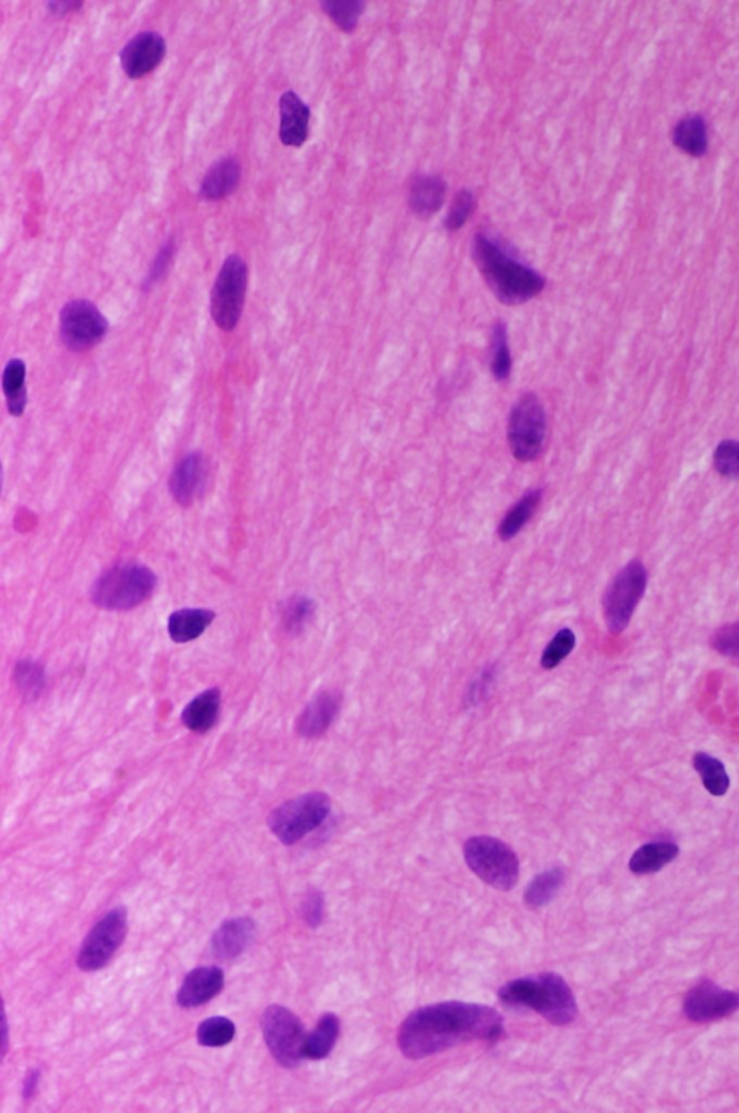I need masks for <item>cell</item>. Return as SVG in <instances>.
<instances>
[{
    "label": "cell",
    "mask_w": 739,
    "mask_h": 1113,
    "mask_svg": "<svg viewBox=\"0 0 739 1113\" xmlns=\"http://www.w3.org/2000/svg\"><path fill=\"white\" fill-rule=\"evenodd\" d=\"M503 1018L494 1008L472 1002H439L418 1008L397 1034L403 1056L421 1060L471 1041H496Z\"/></svg>",
    "instance_id": "cell-1"
},
{
    "label": "cell",
    "mask_w": 739,
    "mask_h": 1113,
    "mask_svg": "<svg viewBox=\"0 0 739 1113\" xmlns=\"http://www.w3.org/2000/svg\"><path fill=\"white\" fill-rule=\"evenodd\" d=\"M472 260L490 291L504 305H522L542 294L546 279L532 266L514 256L500 239L477 233L471 247Z\"/></svg>",
    "instance_id": "cell-2"
},
{
    "label": "cell",
    "mask_w": 739,
    "mask_h": 1113,
    "mask_svg": "<svg viewBox=\"0 0 739 1113\" xmlns=\"http://www.w3.org/2000/svg\"><path fill=\"white\" fill-rule=\"evenodd\" d=\"M498 998L509 1007L539 1012L550 1024L561 1027L574 1023L578 1015L574 992L558 973L543 972L514 979L501 986Z\"/></svg>",
    "instance_id": "cell-3"
},
{
    "label": "cell",
    "mask_w": 739,
    "mask_h": 1113,
    "mask_svg": "<svg viewBox=\"0 0 739 1113\" xmlns=\"http://www.w3.org/2000/svg\"><path fill=\"white\" fill-rule=\"evenodd\" d=\"M156 584L158 579L148 566L123 563L96 579L91 587V601L103 610H133L152 597Z\"/></svg>",
    "instance_id": "cell-4"
},
{
    "label": "cell",
    "mask_w": 739,
    "mask_h": 1113,
    "mask_svg": "<svg viewBox=\"0 0 739 1113\" xmlns=\"http://www.w3.org/2000/svg\"><path fill=\"white\" fill-rule=\"evenodd\" d=\"M468 868L485 884L500 891H510L520 878V862L506 842L491 836H474L464 845Z\"/></svg>",
    "instance_id": "cell-5"
},
{
    "label": "cell",
    "mask_w": 739,
    "mask_h": 1113,
    "mask_svg": "<svg viewBox=\"0 0 739 1113\" xmlns=\"http://www.w3.org/2000/svg\"><path fill=\"white\" fill-rule=\"evenodd\" d=\"M330 812L331 800L327 794L306 793L276 807L270 813L268 825L282 844L294 845L318 829Z\"/></svg>",
    "instance_id": "cell-6"
},
{
    "label": "cell",
    "mask_w": 739,
    "mask_h": 1113,
    "mask_svg": "<svg viewBox=\"0 0 739 1113\" xmlns=\"http://www.w3.org/2000/svg\"><path fill=\"white\" fill-rule=\"evenodd\" d=\"M548 418L535 393H524L514 403L507 426L511 454L520 462H532L545 447Z\"/></svg>",
    "instance_id": "cell-7"
},
{
    "label": "cell",
    "mask_w": 739,
    "mask_h": 1113,
    "mask_svg": "<svg viewBox=\"0 0 739 1113\" xmlns=\"http://www.w3.org/2000/svg\"><path fill=\"white\" fill-rule=\"evenodd\" d=\"M647 588V571L640 561H631L608 585L602 600L604 618L612 634L623 633Z\"/></svg>",
    "instance_id": "cell-8"
},
{
    "label": "cell",
    "mask_w": 739,
    "mask_h": 1113,
    "mask_svg": "<svg viewBox=\"0 0 739 1113\" xmlns=\"http://www.w3.org/2000/svg\"><path fill=\"white\" fill-rule=\"evenodd\" d=\"M247 278L249 270L239 255L227 257L218 272L211 292V317L227 333L237 327L242 317Z\"/></svg>",
    "instance_id": "cell-9"
},
{
    "label": "cell",
    "mask_w": 739,
    "mask_h": 1113,
    "mask_svg": "<svg viewBox=\"0 0 739 1113\" xmlns=\"http://www.w3.org/2000/svg\"><path fill=\"white\" fill-rule=\"evenodd\" d=\"M262 1031L273 1059L286 1069H294L305 1059L306 1033L294 1012L282 1005H270L262 1015Z\"/></svg>",
    "instance_id": "cell-10"
},
{
    "label": "cell",
    "mask_w": 739,
    "mask_h": 1113,
    "mask_svg": "<svg viewBox=\"0 0 739 1113\" xmlns=\"http://www.w3.org/2000/svg\"><path fill=\"white\" fill-rule=\"evenodd\" d=\"M128 934V911L116 907L104 914L87 934L77 956L81 971L94 972L104 968L116 955Z\"/></svg>",
    "instance_id": "cell-11"
},
{
    "label": "cell",
    "mask_w": 739,
    "mask_h": 1113,
    "mask_svg": "<svg viewBox=\"0 0 739 1113\" xmlns=\"http://www.w3.org/2000/svg\"><path fill=\"white\" fill-rule=\"evenodd\" d=\"M107 331L109 322L87 299L68 302L61 311L60 335L68 350L77 353L90 350L106 337Z\"/></svg>",
    "instance_id": "cell-12"
},
{
    "label": "cell",
    "mask_w": 739,
    "mask_h": 1113,
    "mask_svg": "<svg viewBox=\"0 0 739 1113\" xmlns=\"http://www.w3.org/2000/svg\"><path fill=\"white\" fill-rule=\"evenodd\" d=\"M739 1010V994L727 991L711 981H703L690 989L683 1002V1011L690 1021L711 1023Z\"/></svg>",
    "instance_id": "cell-13"
},
{
    "label": "cell",
    "mask_w": 739,
    "mask_h": 1113,
    "mask_svg": "<svg viewBox=\"0 0 739 1113\" xmlns=\"http://www.w3.org/2000/svg\"><path fill=\"white\" fill-rule=\"evenodd\" d=\"M166 42L158 32L146 31L135 35L120 52V64L126 76L138 80L152 73L162 63Z\"/></svg>",
    "instance_id": "cell-14"
},
{
    "label": "cell",
    "mask_w": 739,
    "mask_h": 1113,
    "mask_svg": "<svg viewBox=\"0 0 739 1113\" xmlns=\"http://www.w3.org/2000/svg\"><path fill=\"white\" fill-rule=\"evenodd\" d=\"M224 988V973L218 966H201L188 973L179 988V1007L197 1008L217 997Z\"/></svg>",
    "instance_id": "cell-15"
},
{
    "label": "cell",
    "mask_w": 739,
    "mask_h": 1113,
    "mask_svg": "<svg viewBox=\"0 0 739 1113\" xmlns=\"http://www.w3.org/2000/svg\"><path fill=\"white\" fill-rule=\"evenodd\" d=\"M341 708V693L324 691L315 696L296 721V732L304 738L324 735L337 718Z\"/></svg>",
    "instance_id": "cell-16"
},
{
    "label": "cell",
    "mask_w": 739,
    "mask_h": 1113,
    "mask_svg": "<svg viewBox=\"0 0 739 1113\" xmlns=\"http://www.w3.org/2000/svg\"><path fill=\"white\" fill-rule=\"evenodd\" d=\"M205 460L201 452H191L178 462L169 478V491L182 507L191 506L204 486Z\"/></svg>",
    "instance_id": "cell-17"
},
{
    "label": "cell",
    "mask_w": 739,
    "mask_h": 1113,
    "mask_svg": "<svg viewBox=\"0 0 739 1113\" xmlns=\"http://www.w3.org/2000/svg\"><path fill=\"white\" fill-rule=\"evenodd\" d=\"M279 113H281L279 138L283 145L295 146V148L304 145L308 139L309 119H311L308 104L295 91H285L279 100Z\"/></svg>",
    "instance_id": "cell-18"
},
{
    "label": "cell",
    "mask_w": 739,
    "mask_h": 1113,
    "mask_svg": "<svg viewBox=\"0 0 739 1113\" xmlns=\"http://www.w3.org/2000/svg\"><path fill=\"white\" fill-rule=\"evenodd\" d=\"M446 182L438 175H415L410 182L409 208L419 220L426 221L444 205Z\"/></svg>",
    "instance_id": "cell-19"
},
{
    "label": "cell",
    "mask_w": 739,
    "mask_h": 1113,
    "mask_svg": "<svg viewBox=\"0 0 739 1113\" xmlns=\"http://www.w3.org/2000/svg\"><path fill=\"white\" fill-rule=\"evenodd\" d=\"M255 927V923L249 917H237L221 924L211 942L216 958L221 960L239 958L252 943Z\"/></svg>",
    "instance_id": "cell-20"
},
{
    "label": "cell",
    "mask_w": 739,
    "mask_h": 1113,
    "mask_svg": "<svg viewBox=\"0 0 739 1113\" xmlns=\"http://www.w3.org/2000/svg\"><path fill=\"white\" fill-rule=\"evenodd\" d=\"M242 175L239 161L233 156L220 159L211 165L201 182L200 194L204 200L220 201L236 190Z\"/></svg>",
    "instance_id": "cell-21"
},
{
    "label": "cell",
    "mask_w": 739,
    "mask_h": 1113,
    "mask_svg": "<svg viewBox=\"0 0 739 1113\" xmlns=\"http://www.w3.org/2000/svg\"><path fill=\"white\" fill-rule=\"evenodd\" d=\"M220 704L221 693L217 688L200 693L182 711V724L197 734L210 731L216 725Z\"/></svg>",
    "instance_id": "cell-22"
},
{
    "label": "cell",
    "mask_w": 739,
    "mask_h": 1113,
    "mask_svg": "<svg viewBox=\"0 0 739 1113\" xmlns=\"http://www.w3.org/2000/svg\"><path fill=\"white\" fill-rule=\"evenodd\" d=\"M214 618L216 614L204 608H184L175 611L168 620L169 637L175 643H190L210 627Z\"/></svg>",
    "instance_id": "cell-23"
},
{
    "label": "cell",
    "mask_w": 739,
    "mask_h": 1113,
    "mask_svg": "<svg viewBox=\"0 0 739 1113\" xmlns=\"http://www.w3.org/2000/svg\"><path fill=\"white\" fill-rule=\"evenodd\" d=\"M673 143L693 158H701L708 152V126L699 115L683 117L673 130Z\"/></svg>",
    "instance_id": "cell-24"
},
{
    "label": "cell",
    "mask_w": 739,
    "mask_h": 1113,
    "mask_svg": "<svg viewBox=\"0 0 739 1113\" xmlns=\"http://www.w3.org/2000/svg\"><path fill=\"white\" fill-rule=\"evenodd\" d=\"M542 499V488H535V490H530L527 491L526 494H523L522 499L517 501L514 506H511L509 512H507L506 516L501 520L497 530L498 538L504 540V542L516 538V536L522 532L523 527L530 522L536 510L539 509Z\"/></svg>",
    "instance_id": "cell-25"
},
{
    "label": "cell",
    "mask_w": 739,
    "mask_h": 1113,
    "mask_svg": "<svg viewBox=\"0 0 739 1113\" xmlns=\"http://www.w3.org/2000/svg\"><path fill=\"white\" fill-rule=\"evenodd\" d=\"M679 855V846L673 842H650L640 846L630 859V870L637 875L653 874L662 870Z\"/></svg>",
    "instance_id": "cell-26"
},
{
    "label": "cell",
    "mask_w": 739,
    "mask_h": 1113,
    "mask_svg": "<svg viewBox=\"0 0 739 1113\" xmlns=\"http://www.w3.org/2000/svg\"><path fill=\"white\" fill-rule=\"evenodd\" d=\"M340 1031L341 1023L337 1015L331 1012L322 1015L315 1030L306 1037L305 1059L322 1060L330 1056L340 1037Z\"/></svg>",
    "instance_id": "cell-27"
},
{
    "label": "cell",
    "mask_w": 739,
    "mask_h": 1113,
    "mask_svg": "<svg viewBox=\"0 0 739 1113\" xmlns=\"http://www.w3.org/2000/svg\"><path fill=\"white\" fill-rule=\"evenodd\" d=\"M3 393L6 397L9 413L12 416L24 415L26 409V366L21 359H13L6 364L3 371Z\"/></svg>",
    "instance_id": "cell-28"
},
{
    "label": "cell",
    "mask_w": 739,
    "mask_h": 1113,
    "mask_svg": "<svg viewBox=\"0 0 739 1113\" xmlns=\"http://www.w3.org/2000/svg\"><path fill=\"white\" fill-rule=\"evenodd\" d=\"M565 883V871L562 868H550L533 878L532 883L524 893V903L530 909H540L549 904L561 890Z\"/></svg>",
    "instance_id": "cell-29"
},
{
    "label": "cell",
    "mask_w": 739,
    "mask_h": 1113,
    "mask_svg": "<svg viewBox=\"0 0 739 1113\" xmlns=\"http://www.w3.org/2000/svg\"><path fill=\"white\" fill-rule=\"evenodd\" d=\"M693 767L701 776L703 786L712 796H724L729 789V776L718 758L705 753L693 757Z\"/></svg>",
    "instance_id": "cell-30"
},
{
    "label": "cell",
    "mask_w": 739,
    "mask_h": 1113,
    "mask_svg": "<svg viewBox=\"0 0 739 1113\" xmlns=\"http://www.w3.org/2000/svg\"><path fill=\"white\" fill-rule=\"evenodd\" d=\"M315 602L311 598L304 597V595H295V597L286 600L282 605V624L286 633L292 636H298L305 627L308 626L309 621L314 618Z\"/></svg>",
    "instance_id": "cell-31"
},
{
    "label": "cell",
    "mask_w": 739,
    "mask_h": 1113,
    "mask_svg": "<svg viewBox=\"0 0 739 1113\" xmlns=\"http://www.w3.org/2000/svg\"><path fill=\"white\" fill-rule=\"evenodd\" d=\"M491 371L498 382H506L511 374L513 360H511L509 335L503 322H496L491 331Z\"/></svg>",
    "instance_id": "cell-32"
},
{
    "label": "cell",
    "mask_w": 739,
    "mask_h": 1113,
    "mask_svg": "<svg viewBox=\"0 0 739 1113\" xmlns=\"http://www.w3.org/2000/svg\"><path fill=\"white\" fill-rule=\"evenodd\" d=\"M321 9L332 19L335 25L344 32H353L360 21L364 11V2L361 0H324Z\"/></svg>",
    "instance_id": "cell-33"
},
{
    "label": "cell",
    "mask_w": 739,
    "mask_h": 1113,
    "mask_svg": "<svg viewBox=\"0 0 739 1113\" xmlns=\"http://www.w3.org/2000/svg\"><path fill=\"white\" fill-rule=\"evenodd\" d=\"M236 1036V1025L226 1017H211L197 1028V1041L204 1047H223Z\"/></svg>",
    "instance_id": "cell-34"
},
{
    "label": "cell",
    "mask_w": 739,
    "mask_h": 1113,
    "mask_svg": "<svg viewBox=\"0 0 739 1113\" xmlns=\"http://www.w3.org/2000/svg\"><path fill=\"white\" fill-rule=\"evenodd\" d=\"M13 679H15L16 688L28 701H35L44 691V669L38 663L31 662V660H22L16 665Z\"/></svg>",
    "instance_id": "cell-35"
},
{
    "label": "cell",
    "mask_w": 739,
    "mask_h": 1113,
    "mask_svg": "<svg viewBox=\"0 0 739 1113\" xmlns=\"http://www.w3.org/2000/svg\"><path fill=\"white\" fill-rule=\"evenodd\" d=\"M575 644L576 637L574 631L569 630V628H563V630L558 631L555 637L550 640V643L546 646L545 652L542 654L540 663H542L543 669H555V667L561 665L563 660L575 649Z\"/></svg>",
    "instance_id": "cell-36"
},
{
    "label": "cell",
    "mask_w": 739,
    "mask_h": 1113,
    "mask_svg": "<svg viewBox=\"0 0 739 1113\" xmlns=\"http://www.w3.org/2000/svg\"><path fill=\"white\" fill-rule=\"evenodd\" d=\"M475 210V197L471 191L461 190L452 201L448 216L445 218V227L449 231H457L470 220Z\"/></svg>",
    "instance_id": "cell-37"
},
{
    "label": "cell",
    "mask_w": 739,
    "mask_h": 1113,
    "mask_svg": "<svg viewBox=\"0 0 739 1113\" xmlns=\"http://www.w3.org/2000/svg\"><path fill=\"white\" fill-rule=\"evenodd\" d=\"M714 465L719 474L739 480V442H721L715 449Z\"/></svg>",
    "instance_id": "cell-38"
},
{
    "label": "cell",
    "mask_w": 739,
    "mask_h": 1113,
    "mask_svg": "<svg viewBox=\"0 0 739 1113\" xmlns=\"http://www.w3.org/2000/svg\"><path fill=\"white\" fill-rule=\"evenodd\" d=\"M324 911V896H322L321 891L317 890V888H312V890H309L308 894H306L304 901V917L306 923H308L312 929H317L318 926H321L322 920H324Z\"/></svg>",
    "instance_id": "cell-39"
},
{
    "label": "cell",
    "mask_w": 739,
    "mask_h": 1113,
    "mask_svg": "<svg viewBox=\"0 0 739 1113\" xmlns=\"http://www.w3.org/2000/svg\"><path fill=\"white\" fill-rule=\"evenodd\" d=\"M714 646L718 652L739 659V624L719 630L715 634Z\"/></svg>",
    "instance_id": "cell-40"
},
{
    "label": "cell",
    "mask_w": 739,
    "mask_h": 1113,
    "mask_svg": "<svg viewBox=\"0 0 739 1113\" xmlns=\"http://www.w3.org/2000/svg\"><path fill=\"white\" fill-rule=\"evenodd\" d=\"M172 256H174V242L169 240L168 243H165L164 246L161 247L151 270H149V276L148 279H146L148 285H152V283L159 281V279L165 275L166 270H168L169 265H171Z\"/></svg>",
    "instance_id": "cell-41"
},
{
    "label": "cell",
    "mask_w": 739,
    "mask_h": 1113,
    "mask_svg": "<svg viewBox=\"0 0 739 1113\" xmlns=\"http://www.w3.org/2000/svg\"><path fill=\"white\" fill-rule=\"evenodd\" d=\"M39 1077H41V1073H39V1070L35 1069L31 1070V1072L25 1076L24 1088H22V1096H24L25 1099H31L32 1096L35 1095V1092H37Z\"/></svg>",
    "instance_id": "cell-42"
},
{
    "label": "cell",
    "mask_w": 739,
    "mask_h": 1113,
    "mask_svg": "<svg viewBox=\"0 0 739 1113\" xmlns=\"http://www.w3.org/2000/svg\"><path fill=\"white\" fill-rule=\"evenodd\" d=\"M48 6H50L52 12L60 15V13H67L74 11V9L81 8L83 2H48Z\"/></svg>",
    "instance_id": "cell-43"
},
{
    "label": "cell",
    "mask_w": 739,
    "mask_h": 1113,
    "mask_svg": "<svg viewBox=\"0 0 739 1113\" xmlns=\"http://www.w3.org/2000/svg\"><path fill=\"white\" fill-rule=\"evenodd\" d=\"M8 1051V1021H6V1012L3 1011V1056H6Z\"/></svg>",
    "instance_id": "cell-44"
}]
</instances>
